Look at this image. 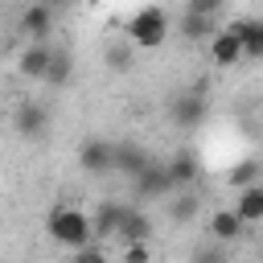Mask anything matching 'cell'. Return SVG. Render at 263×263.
<instances>
[{
	"label": "cell",
	"mask_w": 263,
	"mask_h": 263,
	"mask_svg": "<svg viewBox=\"0 0 263 263\" xmlns=\"http://www.w3.org/2000/svg\"><path fill=\"white\" fill-rule=\"evenodd\" d=\"M45 230H49V238H53L58 247H66V251H78V247L95 242L90 214H82L78 205H58V210H49V218H45Z\"/></svg>",
	"instance_id": "obj_1"
},
{
	"label": "cell",
	"mask_w": 263,
	"mask_h": 263,
	"mask_svg": "<svg viewBox=\"0 0 263 263\" xmlns=\"http://www.w3.org/2000/svg\"><path fill=\"white\" fill-rule=\"evenodd\" d=\"M164 37H168V12H164L160 4H144V8L132 12V21H127V41H132L136 49H156V45H164Z\"/></svg>",
	"instance_id": "obj_2"
},
{
	"label": "cell",
	"mask_w": 263,
	"mask_h": 263,
	"mask_svg": "<svg viewBox=\"0 0 263 263\" xmlns=\"http://www.w3.org/2000/svg\"><path fill=\"white\" fill-rule=\"evenodd\" d=\"M78 164H82V173H90V177H107V173H115V144L103 140V136L82 140V148H78Z\"/></svg>",
	"instance_id": "obj_3"
},
{
	"label": "cell",
	"mask_w": 263,
	"mask_h": 263,
	"mask_svg": "<svg viewBox=\"0 0 263 263\" xmlns=\"http://www.w3.org/2000/svg\"><path fill=\"white\" fill-rule=\"evenodd\" d=\"M205 111H210V103H205L201 90H181V95L168 99V119L177 127H197L205 119Z\"/></svg>",
	"instance_id": "obj_4"
},
{
	"label": "cell",
	"mask_w": 263,
	"mask_h": 263,
	"mask_svg": "<svg viewBox=\"0 0 263 263\" xmlns=\"http://www.w3.org/2000/svg\"><path fill=\"white\" fill-rule=\"evenodd\" d=\"M12 127L21 140H45L49 136V111L41 103H21L12 111Z\"/></svg>",
	"instance_id": "obj_5"
},
{
	"label": "cell",
	"mask_w": 263,
	"mask_h": 263,
	"mask_svg": "<svg viewBox=\"0 0 263 263\" xmlns=\"http://www.w3.org/2000/svg\"><path fill=\"white\" fill-rule=\"evenodd\" d=\"M210 58H214V66H238V62H242V33H238V21L226 25V29H218V33L210 37Z\"/></svg>",
	"instance_id": "obj_6"
},
{
	"label": "cell",
	"mask_w": 263,
	"mask_h": 263,
	"mask_svg": "<svg viewBox=\"0 0 263 263\" xmlns=\"http://www.w3.org/2000/svg\"><path fill=\"white\" fill-rule=\"evenodd\" d=\"M132 189H136V197H164V193H173L177 185H173V177H168V168H164V164L148 160V164H144V173H140V177H132Z\"/></svg>",
	"instance_id": "obj_7"
},
{
	"label": "cell",
	"mask_w": 263,
	"mask_h": 263,
	"mask_svg": "<svg viewBox=\"0 0 263 263\" xmlns=\"http://www.w3.org/2000/svg\"><path fill=\"white\" fill-rule=\"evenodd\" d=\"M164 168H168V177H173L177 189H189V185L201 177V160H197L193 148H177V152L164 160Z\"/></svg>",
	"instance_id": "obj_8"
},
{
	"label": "cell",
	"mask_w": 263,
	"mask_h": 263,
	"mask_svg": "<svg viewBox=\"0 0 263 263\" xmlns=\"http://www.w3.org/2000/svg\"><path fill=\"white\" fill-rule=\"evenodd\" d=\"M115 238L127 247V242H148L152 238V222H148V214L144 210H123V218H119V230H115Z\"/></svg>",
	"instance_id": "obj_9"
},
{
	"label": "cell",
	"mask_w": 263,
	"mask_h": 263,
	"mask_svg": "<svg viewBox=\"0 0 263 263\" xmlns=\"http://www.w3.org/2000/svg\"><path fill=\"white\" fill-rule=\"evenodd\" d=\"M234 214L242 218V226H259V222H263V181L238 189V197H234Z\"/></svg>",
	"instance_id": "obj_10"
},
{
	"label": "cell",
	"mask_w": 263,
	"mask_h": 263,
	"mask_svg": "<svg viewBox=\"0 0 263 263\" xmlns=\"http://www.w3.org/2000/svg\"><path fill=\"white\" fill-rule=\"evenodd\" d=\"M53 29V4H29L25 16H21V33L33 37V41H45Z\"/></svg>",
	"instance_id": "obj_11"
},
{
	"label": "cell",
	"mask_w": 263,
	"mask_h": 263,
	"mask_svg": "<svg viewBox=\"0 0 263 263\" xmlns=\"http://www.w3.org/2000/svg\"><path fill=\"white\" fill-rule=\"evenodd\" d=\"M148 160H152V156H148L140 144H115V173H123L127 181H132V177H140Z\"/></svg>",
	"instance_id": "obj_12"
},
{
	"label": "cell",
	"mask_w": 263,
	"mask_h": 263,
	"mask_svg": "<svg viewBox=\"0 0 263 263\" xmlns=\"http://www.w3.org/2000/svg\"><path fill=\"white\" fill-rule=\"evenodd\" d=\"M123 210H127V205H119V201H99V210L90 214V230H95V238H111V234L119 230Z\"/></svg>",
	"instance_id": "obj_13"
},
{
	"label": "cell",
	"mask_w": 263,
	"mask_h": 263,
	"mask_svg": "<svg viewBox=\"0 0 263 263\" xmlns=\"http://www.w3.org/2000/svg\"><path fill=\"white\" fill-rule=\"evenodd\" d=\"M238 234H242V218H238L234 210H214V214H210V238H214V242H226V247H230Z\"/></svg>",
	"instance_id": "obj_14"
},
{
	"label": "cell",
	"mask_w": 263,
	"mask_h": 263,
	"mask_svg": "<svg viewBox=\"0 0 263 263\" xmlns=\"http://www.w3.org/2000/svg\"><path fill=\"white\" fill-rule=\"evenodd\" d=\"M49 58H53V49H49L45 41H33V45L21 53V74H25V78H45Z\"/></svg>",
	"instance_id": "obj_15"
},
{
	"label": "cell",
	"mask_w": 263,
	"mask_h": 263,
	"mask_svg": "<svg viewBox=\"0 0 263 263\" xmlns=\"http://www.w3.org/2000/svg\"><path fill=\"white\" fill-rule=\"evenodd\" d=\"M238 33H242V58L263 62V21H238Z\"/></svg>",
	"instance_id": "obj_16"
},
{
	"label": "cell",
	"mask_w": 263,
	"mask_h": 263,
	"mask_svg": "<svg viewBox=\"0 0 263 263\" xmlns=\"http://www.w3.org/2000/svg\"><path fill=\"white\" fill-rule=\"evenodd\" d=\"M70 74H74V58H70L66 49H53L49 70H45V78H41V82H49V86H66V82H70Z\"/></svg>",
	"instance_id": "obj_17"
},
{
	"label": "cell",
	"mask_w": 263,
	"mask_h": 263,
	"mask_svg": "<svg viewBox=\"0 0 263 263\" xmlns=\"http://www.w3.org/2000/svg\"><path fill=\"white\" fill-rule=\"evenodd\" d=\"M181 37H185V41H210V37H214V16L185 12V21H181Z\"/></svg>",
	"instance_id": "obj_18"
},
{
	"label": "cell",
	"mask_w": 263,
	"mask_h": 263,
	"mask_svg": "<svg viewBox=\"0 0 263 263\" xmlns=\"http://www.w3.org/2000/svg\"><path fill=\"white\" fill-rule=\"evenodd\" d=\"M226 181H230V189H247V185L263 181V164H259V160H238V164L226 173Z\"/></svg>",
	"instance_id": "obj_19"
},
{
	"label": "cell",
	"mask_w": 263,
	"mask_h": 263,
	"mask_svg": "<svg viewBox=\"0 0 263 263\" xmlns=\"http://www.w3.org/2000/svg\"><path fill=\"white\" fill-rule=\"evenodd\" d=\"M197 210H201V197H197V193H189V189H185V193H177V197L168 201V218H173V222H193V218H197Z\"/></svg>",
	"instance_id": "obj_20"
},
{
	"label": "cell",
	"mask_w": 263,
	"mask_h": 263,
	"mask_svg": "<svg viewBox=\"0 0 263 263\" xmlns=\"http://www.w3.org/2000/svg\"><path fill=\"white\" fill-rule=\"evenodd\" d=\"M193 263H230V251H226V242H205V247H197L193 251Z\"/></svg>",
	"instance_id": "obj_21"
},
{
	"label": "cell",
	"mask_w": 263,
	"mask_h": 263,
	"mask_svg": "<svg viewBox=\"0 0 263 263\" xmlns=\"http://www.w3.org/2000/svg\"><path fill=\"white\" fill-rule=\"evenodd\" d=\"M132 49H136L132 41H119V45H111V49H107V66H111L115 74H123V70L132 66Z\"/></svg>",
	"instance_id": "obj_22"
},
{
	"label": "cell",
	"mask_w": 263,
	"mask_h": 263,
	"mask_svg": "<svg viewBox=\"0 0 263 263\" xmlns=\"http://www.w3.org/2000/svg\"><path fill=\"white\" fill-rule=\"evenodd\" d=\"M222 4H226V0H189V4H185V12H197V16H218V12H222Z\"/></svg>",
	"instance_id": "obj_23"
},
{
	"label": "cell",
	"mask_w": 263,
	"mask_h": 263,
	"mask_svg": "<svg viewBox=\"0 0 263 263\" xmlns=\"http://www.w3.org/2000/svg\"><path fill=\"white\" fill-rule=\"evenodd\" d=\"M74 263H107V255H103V247H99V242H86V247H78V251H74Z\"/></svg>",
	"instance_id": "obj_24"
},
{
	"label": "cell",
	"mask_w": 263,
	"mask_h": 263,
	"mask_svg": "<svg viewBox=\"0 0 263 263\" xmlns=\"http://www.w3.org/2000/svg\"><path fill=\"white\" fill-rule=\"evenodd\" d=\"M123 263H152L148 242H127V247H123Z\"/></svg>",
	"instance_id": "obj_25"
},
{
	"label": "cell",
	"mask_w": 263,
	"mask_h": 263,
	"mask_svg": "<svg viewBox=\"0 0 263 263\" xmlns=\"http://www.w3.org/2000/svg\"><path fill=\"white\" fill-rule=\"evenodd\" d=\"M33 4H58V0H33Z\"/></svg>",
	"instance_id": "obj_26"
}]
</instances>
